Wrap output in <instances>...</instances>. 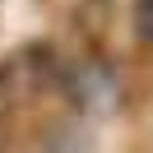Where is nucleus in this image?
Listing matches in <instances>:
<instances>
[{
  "label": "nucleus",
  "mask_w": 153,
  "mask_h": 153,
  "mask_svg": "<svg viewBox=\"0 0 153 153\" xmlns=\"http://www.w3.org/2000/svg\"><path fill=\"white\" fill-rule=\"evenodd\" d=\"M134 33L153 47V0H134Z\"/></svg>",
  "instance_id": "nucleus-1"
}]
</instances>
